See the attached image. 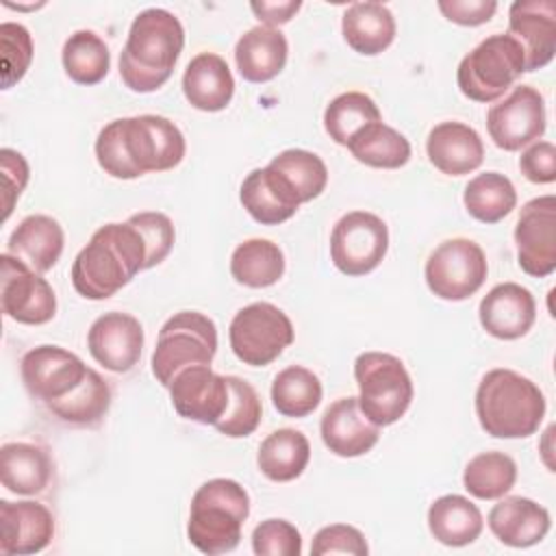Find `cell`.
Returning a JSON list of instances; mask_svg holds the SVG:
<instances>
[{"label": "cell", "mask_w": 556, "mask_h": 556, "mask_svg": "<svg viewBox=\"0 0 556 556\" xmlns=\"http://www.w3.org/2000/svg\"><path fill=\"white\" fill-rule=\"evenodd\" d=\"M185 156L180 128L163 115L109 122L96 139L98 165L113 178L130 180L148 172L174 169Z\"/></svg>", "instance_id": "6da1fadb"}, {"label": "cell", "mask_w": 556, "mask_h": 556, "mask_svg": "<svg viewBox=\"0 0 556 556\" xmlns=\"http://www.w3.org/2000/svg\"><path fill=\"white\" fill-rule=\"evenodd\" d=\"M148 248L130 224H104L72 263V285L87 300H106L146 269Z\"/></svg>", "instance_id": "7a4b0ae2"}, {"label": "cell", "mask_w": 556, "mask_h": 556, "mask_svg": "<svg viewBox=\"0 0 556 556\" xmlns=\"http://www.w3.org/2000/svg\"><path fill=\"white\" fill-rule=\"evenodd\" d=\"M185 46V28L167 9L141 11L128 30L119 54L122 83L137 93H150L163 87Z\"/></svg>", "instance_id": "3957f363"}, {"label": "cell", "mask_w": 556, "mask_h": 556, "mask_svg": "<svg viewBox=\"0 0 556 556\" xmlns=\"http://www.w3.org/2000/svg\"><path fill=\"white\" fill-rule=\"evenodd\" d=\"M545 395L530 378L513 369H491L476 389V415L495 439H526L545 417Z\"/></svg>", "instance_id": "277c9868"}, {"label": "cell", "mask_w": 556, "mask_h": 556, "mask_svg": "<svg viewBox=\"0 0 556 556\" xmlns=\"http://www.w3.org/2000/svg\"><path fill=\"white\" fill-rule=\"evenodd\" d=\"M248 515L250 497L237 480H206L191 497L187 536L202 554L217 556L232 552L241 541V528Z\"/></svg>", "instance_id": "5b68a950"}, {"label": "cell", "mask_w": 556, "mask_h": 556, "mask_svg": "<svg viewBox=\"0 0 556 556\" xmlns=\"http://www.w3.org/2000/svg\"><path fill=\"white\" fill-rule=\"evenodd\" d=\"M523 72L526 56L521 46L508 33H497L482 39L460 59L456 83L465 98L489 104L500 100Z\"/></svg>", "instance_id": "8992f818"}, {"label": "cell", "mask_w": 556, "mask_h": 556, "mask_svg": "<svg viewBox=\"0 0 556 556\" xmlns=\"http://www.w3.org/2000/svg\"><path fill=\"white\" fill-rule=\"evenodd\" d=\"M358 406L376 426H391L413 402V380L404 363L387 352H363L354 361Z\"/></svg>", "instance_id": "52a82bcc"}, {"label": "cell", "mask_w": 556, "mask_h": 556, "mask_svg": "<svg viewBox=\"0 0 556 556\" xmlns=\"http://www.w3.org/2000/svg\"><path fill=\"white\" fill-rule=\"evenodd\" d=\"M215 352V321L198 311H180L159 330L156 348L152 352V374L163 387H169L180 369L191 365H211Z\"/></svg>", "instance_id": "ba28073f"}, {"label": "cell", "mask_w": 556, "mask_h": 556, "mask_svg": "<svg viewBox=\"0 0 556 556\" xmlns=\"http://www.w3.org/2000/svg\"><path fill=\"white\" fill-rule=\"evenodd\" d=\"M291 319L269 302H252L235 313L228 339L235 356L252 367L274 363L293 343Z\"/></svg>", "instance_id": "9c48e42d"}, {"label": "cell", "mask_w": 556, "mask_h": 556, "mask_svg": "<svg viewBox=\"0 0 556 556\" xmlns=\"http://www.w3.org/2000/svg\"><path fill=\"white\" fill-rule=\"evenodd\" d=\"M428 289L447 302L471 298L486 280L489 265L484 250L465 237H454L439 243L426 261Z\"/></svg>", "instance_id": "30bf717a"}, {"label": "cell", "mask_w": 556, "mask_h": 556, "mask_svg": "<svg viewBox=\"0 0 556 556\" xmlns=\"http://www.w3.org/2000/svg\"><path fill=\"white\" fill-rule=\"evenodd\" d=\"M389 250L387 224L369 211L345 213L330 232V258L345 276L374 271Z\"/></svg>", "instance_id": "8fae6325"}, {"label": "cell", "mask_w": 556, "mask_h": 556, "mask_svg": "<svg viewBox=\"0 0 556 556\" xmlns=\"http://www.w3.org/2000/svg\"><path fill=\"white\" fill-rule=\"evenodd\" d=\"M545 102L532 85H517L486 113V130L500 150H521L545 132Z\"/></svg>", "instance_id": "7c38bea8"}, {"label": "cell", "mask_w": 556, "mask_h": 556, "mask_svg": "<svg viewBox=\"0 0 556 556\" xmlns=\"http://www.w3.org/2000/svg\"><path fill=\"white\" fill-rule=\"evenodd\" d=\"M517 263L534 278H545L556 269V198L539 195L521 206L517 226Z\"/></svg>", "instance_id": "4fadbf2b"}, {"label": "cell", "mask_w": 556, "mask_h": 556, "mask_svg": "<svg viewBox=\"0 0 556 556\" xmlns=\"http://www.w3.org/2000/svg\"><path fill=\"white\" fill-rule=\"evenodd\" d=\"M0 263L4 315L26 326H41L50 321L56 313V295L50 282L9 252H2Z\"/></svg>", "instance_id": "5bb4252c"}, {"label": "cell", "mask_w": 556, "mask_h": 556, "mask_svg": "<svg viewBox=\"0 0 556 556\" xmlns=\"http://www.w3.org/2000/svg\"><path fill=\"white\" fill-rule=\"evenodd\" d=\"M89 374V367L70 350L37 345L22 358L26 391L46 406L70 395Z\"/></svg>", "instance_id": "9a60e30c"}, {"label": "cell", "mask_w": 556, "mask_h": 556, "mask_svg": "<svg viewBox=\"0 0 556 556\" xmlns=\"http://www.w3.org/2000/svg\"><path fill=\"white\" fill-rule=\"evenodd\" d=\"M169 389L174 410L191 421L215 426L228 408L226 376L215 374L211 365H191L180 369Z\"/></svg>", "instance_id": "2e32d148"}, {"label": "cell", "mask_w": 556, "mask_h": 556, "mask_svg": "<svg viewBox=\"0 0 556 556\" xmlns=\"http://www.w3.org/2000/svg\"><path fill=\"white\" fill-rule=\"evenodd\" d=\"M87 348L93 361L104 369L126 374L141 358L143 326L130 313L109 311L91 324L87 332Z\"/></svg>", "instance_id": "e0dca14e"}, {"label": "cell", "mask_w": 556, "mask_h": 556, "mask_svg": "<svg viewBox=\"0 0 556 556\" xmlns=\"http://www.w3.org/2000/svg\"><path fill=\"white\" fill-rule=\"evenodd\" d=\"M508 35L526 56V72L545 67L556 54V2L515 0L508 9Z\"/></svg>", "instance_id": "ac0fdd59"}, {"label": "cell", "mask_w": 556, "mask_h": 556, "mask_svg": "<svg viewBox=\"0 0 556 556\" xmlns=\"http://www.w3.org/2000/svg\"><path fill=\"white\" fill-rule=\"evenodd\" d=\"M54 536V517L39 502H0V552L7 556L37 554Z\"/></svg>", "instance_id": "d6986e66"}, {"label": "cell", "mask_w": 556, "mask_h": 556, "mask_svg": "<svg viewBox=\"0 0 556 556\" xmlns=\"http://www.w3.org/2000/svg\"><path fill=\"white\" fill-rule=\"evenodd\" d=\"M478 317L491 337L513 341L528 334L534 326L536 302L526 287L517 282H500L482 298Z\"/></svg>", "instance_id": "ffe728a7"}, {"label": "cell", "mask_w": 556, "mask_h": 556, "mask_svg": "<svg viewBox=\"0 0 556 556\" xmlns=\"http://www.w3.org/2000/svg\"><path fill=\"white\" fill-rule=\"evenodd\" d=\"M324 445L341 458L367 454L380 439V426L371 424L358 406V397H339L332 402L319 424Z\"/></svg>", "instance_id": "44dd1931"}, {"label": "cell", "mask_w": 556, "mask_h": 556, "mask_svg": "<svg viewBox=\"0 0 556 556\" xmlns=\"http://www.w3.org/2000/svg\"><path fill=\"white\" fill-rule=\"evenodd\" d=\"M239 200L250 217L265 226L282 224L300 208V200L287 178L269 165L252 169L243 178Z\"/></svg>", "instance_id": "7402d4cb"}, {"label": "cell", "mask_w": 556, "mask_h": 556, "mask_svg": "<svg viewBox=\"0 0 556 556\" xmlns=\"http://www.w3.org/2000/svg\"><path fill=\"white\" fill-rule=\"evenodd\" d=\"M428 161L447 176H465L484 161V143L480 135L463 122H441L426 139Z\"/></svg>", "instance_id": "603a6c76"}, {"label": "cell", "mask_w": 556, "mask_h": 556, "mask_svg": "<svg viewBox=\"0 0 556 556\" xmlns=\"http://www.w3.org/2000/svg\"><path fill=\"white\" fill-rule=\"evenodd\" d=\"M486 523L500 543L508 547H530L545 539L552 519L547 508L534 500L510 495L491 508Z\"/></svg>", "instance_id": "cb8c5ba5"}, {"label": "cell", "mask_w": 556, "mask_h": 556, "mask_svg": "<svg viewBox=\"0 0 556 556\" xmlns=\"http://www.w3.org/2000/svg\"><path fill=\"white\" fill-rule=\"evenodd\" d=\"M182 93L198 111L215 113L226 109L235 96V78L228 63L215 52L195 54L185 67Z\"/></svg>", "instance_id": "d4e9b609"}, {"label": "cell", "mask_w": 556, "mask_h": 556, "mask_svg": "<svg viewBox=\"0 0 556 556\" xmlns=\"http://www.w3.org/2000/svg\"><path fill=\"white\" fill-rule=\"evenodd\" d=\"M289 43L280 28L254 26L245 30L235 46V63L243 80L267 83L276 78L287 63Z\"/></svg>", "instance_id": "484cf974"}, {"label": "cell", "mask_w": 556, "mask_h": 556, "mask_svg": "<svg viewBox=\"0 0 556 556\" xmlns=\"http://www.w3.org/2000/svg\"><path fill=\"white\" fill-rule=\"evenodd\" d=\"M65 235L61 224L50 215H28L11 232L7 252L30 269L43 274L61 258Z\"/></svg>", "instance_id": "4316f807"}, {"label": "cell", "mask_w": 556, "mask_h": 556, "mask_svg": "<svg viewBox=\"0 0 556 556\" xmlns=\"http://www.w3.org/2000/svg\"><path fill=\"white\" fill-rule=\"evenodd\" d=\"M52 478L50 454L35 443L13 441L0 447V480L15 495H37Z\"/></svg>", "instance_id": "83f0119b"}, {"label": "cell", "mask_w": 556, "mask_h": 556, "mask_svg": "<svg viewBox=\"0 0 556 556\" xmlns=\"http://www.w3.org/2000/svg\"><path fill=\"white\" fill-rule=\"evenodd\" d=\"M345 43L365 56L384 52L395 39V17L380 2H354L341 17Z\"/></svg>", "instance_id": "f1b7e54d"}, {"label": "cell", "mask_w": 556, "mask_h": 556, "mask_svg": "<svg viewBox=\"0 0 556 556\" xmlns=\"http://www.w3.org/2000/svg\"><path fill=\"white\" fill-rule=\"evenodd\" d=\"M482 528L484 519L480 508L463 495H441L428 508V530L447 547L473 543L482 534Z\"/></svg>", "instance_id": "f546056e"}, {"label": "cell", "mask_w": 556, "mask_h": 556, "mask_svg": "<svg viewBox=\"0 0 556 556\" xmlns=\"http://www.w3.org/2000/svg\"><path fill=\"white\" fill-rule=\"evenodd\" d=\"M311 460V443L304 432L278 428L263 439L256 454L261 473L274 482H291L302 476Z\"/></svg>", "instance_id": "4dcf8cb0"}, {"label": "cell", "mask_w": 556, "mask_h": 556, "mask_svg": "<svg viewBox=\"0 0 556 556\" xmlns=\"http://www.w3.org/2000/svg\"><path fill=\"white\" fill-rule=\"evenodd\" d=\"M232 278L250 289H265L276 285L285 274V254L278 243L269 239H248L239 243L230 256Z\"/></svg>", "instance_id": "1f68e13d"}, {"label": "cell", "mask_w": 556, "mask_h": 556, "mask_svg": "<svg viewBox=\"0 0 556 556\" xmlns=\"http://www.w3.org/2000/svg\"><path fill=\"white\" fill-rule=\"evenodd\" d=\"M348 150L358 163L378 169H397L410 161L408 139L400 130L382 122H371L363 126L350 139Z\"/></svg>", "instance_id": "d6a6232c"}, {"label": "cell", "mask_w": 556, "mask_h": 556, "mask_svg": "<svg viewBox=\"0 0 556 556\" xmlns=\"http://www.w3.org/2000/svg\"><path fill=\"white\" fill-rule=\"evenodd\" d=\"M467 213L482 224H497L517 204V191L508 176L500 172H484L473 176L463 193Z\"/></svg>", "instance_id": "836d02e7"}, {"label": "cell", "mask_w": 556, "mask_h": 556, "mask_svg": "<svg viewBox=\"0 0 556 556\" xmlns=\"http://www.w3.org/2000/svg\"><path fill=\"white\" fill-rule=\"evenodd\" d=\"M63 70L78 85H98L109 74L111 54L104 39L93 30H76L63 43Z\"/></svg>", "instance_id": "e575fe53"}, {"label": "cell", "mask_w": 556, "mask_h": 556, "mask_svg": "<svg viewBox=\"0 0 556 556\" xmlns=\"http://www.w3.org/2000/svg\"><path fill=\"white\" fill-rule=\"evenodd\" d=\"M111 406L109 382L89 367L87 378L65 397L48 404L46 408L65 424L96 426Z\"/></svg>", "instance_id": "d590c367"}, {"label": "cell", "mask_w": 556, "mask_h": 556, "mask_svg": "<svg viewBox=\"0 0 556 556\" xmlns=\"http://www.w3.org/2000/svg\"><path fill=\"white\" fill-rule=\"evenodd\" d=\"M321 393L319 378L302 365L285 367L271 382V404L285 417L311 415L319 406Z\"/></svg>", "instance_id": "8d00e7d4"}, {"label": "cell", "mask_w": 556, "mask_h": 556, "mask_svg": "<svg viewBox=\"0 0 556 556\" xmlns=\"http://www.w3.org/2000/svg\"><path fill=\"white\" fill-rule=\"evenodd\" d=\"M517 480V465L504 452H480L463 471V486L478 500L504 497Z\"/></svg>", "instance_id": "74e56055"}, {"label": "cell", "mask_w": 556, "mask_h": 556, "mask_svg": "<svg viewBox=\"0 0 556 556\" xmlns=\"http://www.w3.org/2000/svg\"><path fill=\"white\" fill-rule=\"evenodd\" d=\"M380 119L378 104L363 91L339 93L324 111V128L339 146H348L363 126Z\"/></svg>", "instance_id": "f35d334b"}, {"label": "cell", "mask_w": 556, "mask_h": 556, "mask_svg": "<svg viewBox=\"0 0 556 556\" xmlns=\"http://www.w3.org/2000/svg\"><path fill=\"white\" fill-rule=\"evenodd\" d=\"M269 167H274L278 174L287 178L300 204L321 195V191L328 185L326 163L315 152H308L302 148L282 150L269 161Z\"/></svg>", "instance_id": "ab89813d"}, {"label": "cell", "mask_w": 556, "mask_h": 556, "mask_svg": "<svg viewBox=\"0 0 556 556\" xmlns=\"http://www.w3.org/2000/svg\"><path fill=\"white\" fill-rule=\"evenodd\" d=\"M228 382V408L222 415V419L215 424L217 432L230 437V439H241V437H250L263 417V406H261V397L254 391V387L250 382H245L239 376H226Z\"/></svg>", "instance_id": "60d3db41"}, {"label": "cell", "mask_w": 556, "mask_h": 556, "mask_svg": "<svg viewBox=\"0 0 556 556\" xmlns=\"http://www.w3.org/2000/svg\"><path fill=\"white\" fill-rule=\"evenodd\" d=\"M33 61V37L26 26L17 22L0 24V70L2 89H11L24 78Z\"/></svg>", "instance_id": "b9f144b4"}, {"label": "cell", "mask_w": 556, "mask_h": 556, "mask_svg": "<svg viewBox=\"0 0 556 556\" xmlns=\"http://www.w3.org/2000/svg\"><path fill=\"white\" fill-rule=\"evenodd\" d=\"M128 222L141 232V237L146 241V248H148L146 269L163 263L165 256L172 252L174 239H176L172 219L159 211H143V213L130 215Z\"/></svg>", "instance_id": "7bdbcfd3"}, {"label": "cell", "mask_w": 556, "mask_h": 556, "mask_svg": "<svg viewBox=\"0 0 556 556\" xmlns=\"http://www.w3.org/2000/svg\"><path fill=\"white\" fill-rule=\"evenodd\" d=\"M252 549L258 556H300L302 534L287 519H265L252 532Z\"/></svg>", "instance_id": "ee69618b"}, {"label": "cell", "mask_w": 556, "mask_h": 556, "mask_svg": "<svg viewBox=\"0 0 556 556\" xmlns=\"http://www.w3.org/2000/svg\"><path fill=\"white\" fill-rule=\"evenodd\" d=\"M313 556H328V554H354L367 556L369 547L363 532L348 523H330L317 530L311 543Z\"/></svg>", "instance_id": "f6af8a7d"}, {"label": "cell", "mask_w": 556, "mask_h": 556, "mask_svg": "<svg viewBox=\"0 0 556 556\" xmlns=\"http://www.w3.org/2000/svg\"><path fill=\"white\" fill-rule=\"evenodd\" d=\"M0 174H2V206H4V215L2 219H9L15 200L22 195L30 169L26 159L13 150V148H2L0 150Z\"/></svg>", "instance_id": "bcb514c9"}, {"label": "cell", "mask_w": 556, "mask_h": 556, "mask_svg": "<svg viewBox=\"0 0 556 556\" xmlns=\"http://www.w3.org/2000/svg\"><path fill=\"white\" fill-rule=\"evenodd\" d=\"M521 174L536 185L556 180V148L552 141H534L519 156Z\"/></svg>", "instance_id": "7dc6e473"}, {"label": "cell", "mask_w": 556, "mask_h": 556, "mask_svg": "<svg viewBox=\"0 0 556 556\" xmlns=\"http://www.w3.org/2000/svg\"><path fill=\"white\" fill-rule=\"evenodd\" d=\"M437 7L450 22L460 26L486 24L497 11L495 0H439Z\"/></svg>", "instance_id": "c3c4849f"}, {"label": "cell", "mask_w": 556, "mask_h": 556, "mask_svg": "<svg viewBox=\"0 0 556 556\" xmlns=\"http://www.w3.org/2000/svg\"><path fill=\"white\" fill-rule=\"evenodd\" d=\"M302 2L298 0H282V2H250V9L252 13L263 22V26H280V24H287L291 22V17L300 11Z\"/></svg>", "instance_id": "681fc988"}]
</instances>
